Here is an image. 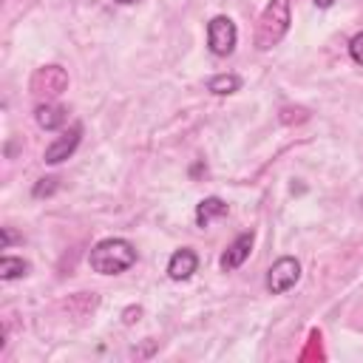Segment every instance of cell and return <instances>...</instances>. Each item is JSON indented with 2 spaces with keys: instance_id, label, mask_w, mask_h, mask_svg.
I'll list each match as a JSON object with an SVG mask.
<instances>
[{
  "instance_id": "30bf717a",
  "label": "cell",
  "mask_w": 363,
  "mask_h": 363,
  "mask_svg": "<svg viewBox=\"0 0 363 363\" xmlns=\"http://www.w3.org/2000/svg\"><path fill=\"white\" fill-rule=\"evenodd\" d=\"M224 216H227V201L218 199V196H207V199H201L199 207H196V227L204 230L213 218H224Z\"/></svg>"
},
{
  "instance_id": "6da1fadb",
  "label": "cell",
  "mask_w": 363,
  "mask_h": 363,
  "mask_svg": "<svg viewBox=\"0 0 363 363\" xmlns=\"http://www.w3.org/2000/svg\"><path fill=\"white\" fill-rule=\"evenodd\" d=\"M88 264L99 275H119L136 264V250L125 238H105L88 252Z\"/></svg>"
},
{
  "instance_id": "277c9868",
  "label": "cell",
  "mask_w": 363,
  "mask_h": 363,
  "mask_svg": "<svg viewBox=\"0 0 363 363\" xmlns=\"http://www.w3.org/2000/svg\"><path fill=\"white\" fill-rule=\"evenodd\" d=\"M235 40H238V31H235V23L227 17V14H218L207 23V45L216 57H227L235 51Z\"/></svg>"
},
{
  "instance_id": "e0dca14e",
  "label": "cell",
  "mask_w": 363,
  "mask_h": 363,
  "mask_svg": "<svg viewBox=\"0 0 363 363\" xmlns=\"http://www.w3.org/2000/svg\"><path fill=\"white\" fill-rule=\"evenodd\" d=\"M113 3H122V6H130V3H136V0H113Z\"/></svg>"
},
{
  "instance_id": "7a4b0ae2",
  "label": "cell",
  "mask_w": 363,
  "mask_h": 363,
  "mask_svg": "<svg viewBox=\"0 0 363 363\" xmlns=\"http://www.w3.org/2000/svg\"><path fill=\"white\" fill-rule=\"evenodd\" d=\"M289 23H292L289 0H269L255 26V48L269 51L272 45H278L284 40V34L289 31Z\"/></svg>"
},
{
  "instance_id": "7c38bea8",
  "label": "cell",
  "mask_w": 363,
  "mask_h": 363,
  "mask_svg": "<svg viewBox=\"0 0 363 363\" xmlns=\"http://www.w3.org/2000/svg\"><path fill=\"white\" fill-rule=\"evenodd\" d=\"M28 272V264L23 258H14V255H3L0 258V278L3 281H14V278H23Z\"/></svg>"
},
{
  "instance_id": "52a82bcc",
  "label": "cell",
  "mask_w": 363,
  "mask_h": 363,
  "mask_svg": "<svg viewBox=\"0 0 363 363\" xmlns=\"http://www.w3.org/2000/svg\"><path fill=\"white\" fill-rule=\"evenodd\" d=\"M252 241H255V235L252 233H241L227 250H224V255H221V269L224 272H233V269H238L247 258H250V252H252Z\"/></svg>"
},
{
  "instance_id": "4fadbf2b",
  "label": "cell",
  "mask_w": 363,
  "mask_h": 363,
  "mask_svg": "<svg viewBox=\"0 0 363 363\" xmlns=\"http://www.w3.org/2000/svg\"><path fill=\"white\" fill-rule=\"evenodd\" d=\"M349 54H352V60H354L357 65H363V31H357V34L352 37V43H349Z\"/></svg>"
},
{
  "instance_id": "3957f363",
  "label": "cell",
  "mask_w": 363,
  "mask_h": 363,
  "mask_svg": "<svg viewBox=\"0 0 363 363\" xmlns=\"http://www.w3.org/2000/svg\"><path fill=\"white\" fill-rule=\"evenodd\" d=\"M28 88H31V94L40 96V99H54V96H60V94L68 88V74H65V68H60V65H43V68H37V71L31 74Z\"/></svg>"
},
{
  "instance_id": "ba28073f",
  "label": "cell",
  "mask_w": 363,
  "mask_h": 363,
  "mask_svg": "<svg viewBox=\"0 0 363 363\" xmlns=\"http://www.w3.org/2000/svg\"><path fill=\"white\" fill-rule=\"evenodd\" d=\"M196 269H199V255H196L190 247L176 250V252L170 255V261H167V275H170L173 281H187Z\"/></svg>"
},
{
  "instance_id": "8fae6325",
  "label": "cell",
  "mask_w": 363,
  "mask_h": 363,
  "mask_svg": "<svg viewBox=\"0 0 363 363\" xmlns=\"http://www.w3.org/2000/svg\"><path fill=\"white\" fill-rule=\"evenodd\" d=\"M238 88H241V79L235 74H216L213 79H207V91L210 94H218V96L235 94Z\"/></svg>"
},
{
  "instance_id": "9a60e30c",
  "label": "cell",
  "mask_w": 363,
  "mask_h": 363,
  "mask_svg": "<svg viewBox=\"0 0 363 363\" xmlns=\"http://www.w3.org/2000/svg\"><path fill=\"white\" fill-rule=\"evenodd\" d=\"M11 241H14V233H11V230H9V227H3V244H0V247H3V250H6V247H9V244H11Z\"/></svg>"
},
{
  "instance_id": "9c48e42d",
  "label": "cell",
  "mask_w": 363,
  "mask_h": 363,
  "mask_svg": "<svg viewBox=\"0 0 363 363\" xmlns=\"http://www.w3.org/2000/svg\"><path fill=\"white\" fill-rule=\"evenodd\" d=\"M65 108L62 105H57V102H40L37 105V111H34V119H37V125L43 128V130H60L62 125H65Z\"/></svg>"
},
{
  "instance_id": "5b68a950",
  "label": "cell",
  "mask_w": 363,
  "mask_h": 363,
  "mask_svg": "<svg viewBox=\"0 0 363 363\" xmlns=\"http://www.w3.org/2000/svg\"><path fill=\"white\" fill-rule=\"evenodd\" d=\"M298 278H301V264H298V258L284 255V258H278V261L269 267V272H267V289H269L272 295H284L286 289H292V286L298 284Z\"/></svg>"
},
{
  "instance_id": "2e32d148",
  "label": "cell",
  "mask_w": 363,
  "mask_h": 363,
  "mask_svg": "<svg viewBox=\"0 0 363 363\" xmlns=\"http://www.w3.org/2000/svg\"><path fill=\"white\" fill-rule=\"evenodd\" d=\"M332 3H335V0H315V6H318V9H329Z\"/></svg>"
},
{
  "instance_id": "5bb4252c",
  "label": "cell",
  "mask_w": 363,
  "mask_h": 363,
  "mask_svg": "<svg viewBox=\"0 0 363 363\" xmlns=\"http://www.w3.org/2000/svg\"><path fill=\"white\" fill-rule=\"evenodd\" d=\"M54 190H57V179H51V176H48V179H40V182L34 184V196H37V199H43V196H48V193H54Z\"/></svg>"
},
{
  "instance_id": "8992f818",
  "label": "cell",
  "mask_w": 363,
  "mask_h": 363,
  "mask_svg": "<svg viewBox=\"0 0 363 363\" xmlns=\"http://www.w3.org/2000/svg\"><path fill=\"white\" fill-rule=\"evenodd\" d=\"M79 133H82V128L79 125H71L68 130H62L48 147H45V153H43V159L48 162V164H60L62 159H68L74 150H77V145H79Z\"/></svg>"
}]
</instances>
